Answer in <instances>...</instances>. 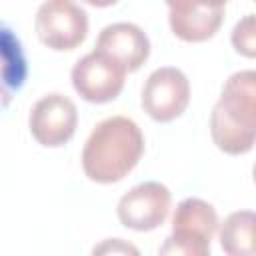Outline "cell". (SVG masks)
<instances>
[{
  "instance_id": "obj_1",
  "label": "cell",
  "mask_w": 256,
  "mask_h": 256,
  "mask_svg": "<svg viewBox=\"0 0 256 256\" xmlns=\"http://www.w3.org/2000/svg\"><path fill=\"white\" fill-rule=\"evenodd\" d=\"M144 154V136L126 116L100 120L82 148V170L88 180L114 184L124 180Z\"/></svg>"
},
{
  "instance_id": "obj_2",
  "label": "cell",
  "mask_w": 256,
  "mask_h": 256,
  "mask_svg": "<svg viewBox=\"0 0 256 256\" xmlns=\"http://www.w3.org/2000/svg\"><path fill=\"white\" fill-rule=\"evenodd\" d=\"M210 136L230 156L246 154L256 144V70L228 76L210 114Z\"/></svg>"
},
{
  "instance_id": "obj_3",
  "label": "cell",
  "mask_w": 256,
  "mask_h": 256,
  "mask_svg": "<svg viewBox=\"0 0 256 256\" xmlns=\"http://www.w3.org/2000/svg\"><path fill=\"white\" fill-rule=\"evenodd\" d=\"M218 230L214 206L202 198H184L172 216V234L158 248L160 254L208 256L210 242Z\"/></svg>"
},
{
  "instance_id": "obj_4",
  "label": "cell",
  "mask_w": 256,
  "mask_h": 256,
  "mask_svg": "<svg viewBox=\"0 0 256 256\" xmlns=\"http://www.w3.org/2000/svg\"><path fill=\"white\" fill-rule=\"evenodd\" d=\"M38 40L56 52L78 48L88 36V14L74 0H44L34 18Z\"/></svg>"
},
{
  "instance_id": "obj_5",
  "label": "cell",
  "mask_w": 256,
  "mask_h": 256,
  "mask_svg": "<svg viewBox=\"0 0 256 256\" xmlns=\"http://www.w3.org/2000/svg\"><path fill=\"white\" fill-rule=\"evenodd\" d=\"M190 102V82L176 66L156 68L144 82L140 104L156 122H172L184 114Z\"/></svg>"
},
{
  "instance_id": "obj_6",
  "label": "cell",
  "mask_w": 256,
  "mask_h": 256,
  "mask_svg": "<svg viewBox=\"0 0 256 256\" xmlns=\"http://www.w3.org/2000/svg\"><path fill=\"white\" fill-rule=\"evenodd\" d=\"M126 74L128 72L116 60L92 50L74 64L70 78L76 94L82 100L90 104H106L120 96Z\"/></svg>"
},
{
  "instance_id": "obj_7",
  "label": "cell",
  "mask_w": 256,
  "mask_h": 256,
  "mask_svg": "<svg viewBox=\"0 0 256 256\" xmlns=\"http://www.w3.org/2000/svg\"><path fill=\"white\" fill-rule=\"evenodd\" d=\"M78 126V110L76 104L60 92H52L34 102L28 128L32 138L46 148L64 146L76 132Z\"/></svg>"
},
{
  "instance_id": "obj_8",
  "label": "cell",
  "mask_w": 256,
  "mask_h": 256,
  "mask_svg": "<svg viewBox=\"0 0 256 256\" xmlns=\"http://www.w3.org/2000/svg\"><path fill=\"white\" fill-rule=\"evenodd\" d=\"M172 194L160 182H142L130 188L116 206L122 226L136 232H150L160 228L170 212Z\"/></svg>"
},
{
  "instance_id": "obj_9",
  "label": "cell",
  "mask_w": 256,
  "mask_h": 256,
  "mask_svg": "<svg viewBox=\"0 0 256 256\" xmlns=\"http://www.w3.org/2000/svg\"><path fill=\"white\" fill-rule=\"evenodd\" d=\"M94 50L116 60L126 72H136L150 56V40L140 26L114 22L100 30Z\"/></svg>"
},
{
  "instance_id": "obj_10",
  "label": "cell",
  "mask_w": 256,
  "mask_h": 256,
  "mask_svg": "<svg viewBox=\"0 0 256 256\" xmlns=\"http://www.w3.org/2000/svg\"><path fill=\"white\" fill-rule=\"evenodd\" d=\"M218 238L228 256H256V212L238 210L228 214L220 224Z\"/></svg>"
},
{
  "instance_id": "obj_11",
  "label": "cell",
  "mask_w": 256,
  "mask_h": 256,
  "mask_svg": "<svg viewBox=\"0 0 256 256\" xmlns=\"http://www.w3.org/2000/svg\"><path fill=\"white\" fill-rule=\"evenodd\" d=\"M224 22V8H202L186 14L168 12V24L176 38L184 42L210 40Z\"/></svg>"
},
{
  "instance_id": "obj_12",
  "label": "cell",
  "mask_w": 256,
  "mask_h": 256,
  "mask_svg": "<svg viewBox=\"0 0 256 256\" xmlns=\"http://www.w3.org/2000/svg\"><path fill=\"white\" fill-rule=\"evenodd\" d=\"M232 48L244 58H256V12L242 16L230 34Z\"/></svg>"
},
{
  "instance_id": "obj_13",
  "label": "cell",
  "mask_w": 256,
  "mask_h": 256,
  "mask_svg": "<svg viewBox=\"0 0 256 256\" xmlns=\"http://www.w3.org/2000/svg\"><path fill=\"white\" fill-rule=\"evenodd\" d=\"M170 12L174 14H186L202 8H224L228 0H164Z\"/></svg>"
},
{
  "instance_id": "obj_14",
  "label": "cell",
  "mask_w": 256,
  "mask_h": 256,
  "mask_svg": "<svg viewBox=\"0 0 256 256\" xmlns=\"http://www.w3.org/2000/svg\"><path fill=\"white\" fill-rule=\"evenodd\" d=\"M102 252H124V254L130 252V254H138V250H136L134 246L122 242L120 238H110V240H106L104 244H100V246L94 248V254H102Z\"/></svg>"
},
{
  "instance_id": "obj_15",
  "label": "cell",
  "mask_w": 256,
  "mask_h": 256,
  "mask_svg": "<svg viewBox=\"0 0 256 256\" xmlns=\"http://www.w3.org/2000/svg\"><path fill=\"white\" fill-rule=\"evenodd\" d=\"M84 2L90 6H96V8H108V6H114L118 0H84Z\"/></svg>"
},
{
  "instance_id": "obj_16",
  "label": "cell",
  "mask_w": 256,
  "mask_h": 256,
  "mask_svg": "<svg viewBox=\"0 0 256 256\" xmlns=\"http://www.w3.org/2000/svg\"><path fill=\"white\" fill-rule=\"evenodd\" d=\"M252 178H254V182H256V164H254V168H252Z\"/></svg>"
},
{
  "instance_id": "obj_17",
  "label": "cell",
  "mask_w": 256,
  "mask_h": 256,
  "mask_svg": "<svg viewBox=\"0 0 256 256\" xmlns=\"http://www.w3.org/2000/svg\"><path fill=\"white\" fill-rule=\"evenodd\" d=\"M254 2H256V0H254Z\"/></svg>"
}]
</instances>
